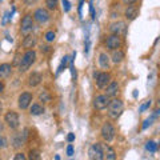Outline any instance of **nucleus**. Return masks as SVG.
Here are the masks:
<instances>
[{
	"label": "nucleus",
	"instance_id": "obj_1",
	"mask_svg": "<svg viewBox=\"0 0 160 160\" xmlns=\"http://www.w3.org/2000/svg\"><path fill=\"white\" fill-rule=\"evenodd\" d=\"M107 108H108V116L113 120H116L122 116V113L124 111V104L120 99H113L108 103Z\"/></svg>",
	"mask_w": 160,
	"mask_h": 160
},
{
	"label": "nucleus",
	"instance_id": "obj_2",
	"mask_svg": "<svg viewBox=\"0 0 160 160\" xmlns=\"http://www.w3.org/2000/svg\"><path fill=\"white\" fill-rule=\"evenodd\" d=\"M36 60V52L33 49H27V52L23 55L19 63V71L20 72H26L27 69L32 66Z\"/></svg>",
	"mask_w": 160,
	"mask_h": 160
},
{
	"label": "nucleus",
	"instance_id": "obj_3",
	"mask_svg": "<svg viewBox=\"0 0 160 160\" xmlns=\"http://www.w3.org/2000/svg\"><path fill=\"white\" fill-rule=\"evenodd\" d=\"M28 128H26L23 132H16V133H13V136L11 139V144H12V147L15 149H19V148H22L24 144H26L27 142V138H28Z\"/></svg>",
	"mask_w": 160,
	"mask_h": 160
},
{
	"label": "nucleus",
	"instance_id": "obj_4",
	"mask_svg": "<svg viewBox=\"0 0 160 160\" xmlns=\"http://www.w3.org/2000/svg\"><path fill=\"white\" fill-rule=\"evenodd\" d=\"M33 31V18L31 15H26L23 19H22V23H20V32L24 36L32 33Z\"/></svg>",
	"mask_w": 160,
	"mask_h": 160
},
{
	"label": "nucleus",
	"instance_id": "obj_5",
	"mask_svg": "<svg viewBox=\"0 0 160 160\" xmlns=\"http://www.w3.org/2000/svg\"><path fill=\"white\" fill-rule=\"evenodd\" d=\"M88 156L92 160H103L104 159V151L102 143H95L88 149Z\"/></svg>",
	"mask_w": 160,
	"mask_h": 160
},
{
	"label": "nucleus",
	"instance_id": "obj_6",
	"mask_svg": "<svg viewBox=\"0 0 160 160\" xmlns=\"http://www.w3.org/2000/svg\"><path fill=\"white\" fill-rule=\"evenodd\" d=\"M115 133H116V131H115V127L112 126L111 123H104L102 129H100V135H102V138L106 140V142H112V140L115 139Z\"/></svg>",
	"mask_w": 160,
	"mask_h": 160
},
{
	"label": "nucleus",
	"instance_id": "obj_7",
	"mask_svg": "<svg viewBox=\"0 0 160 160\" xmlns=\"http://www.w3.org/2000/svg\"><path fill=\"white\" fill-rule=\"evenodd\" d=\"M4 120H6L7 126L11 129H16L19 127V124H20L19 115H18V112H15V111H8L6 113V116H4Z\"/></svg>",
	"mask_w": 160,
	"mask_h": 160
},
{
	"label": "nucleus",
	"instance_id": "obj_8",
	"mask_svg": "<svg viewBox=\"0 0 160 160\" xmlns=\"http://www.w3.org/2000/svg\"><path fill=\"white\" fill-rule=\"evenodd\" d=\"M32 93H29V92H23L22 95L19 96L18 99V106L20 109H27L29 106H31V103H32Z\"/></svg>",
	"mask_w": 160,
	"mask_h": 160
},
{
	"label": "nucleus",
	"instance_id": "obj_9",
	"mask_svg": "<svg viewBox=\"0 0 160 160\" xmlns=\"http://www.w3.org/2000/svg\"><path fill=\"white\" fill-rule=\"evenodd\" d=\"M108 103H109V98L107 95H98V96L93 99V107H95V109H98V111L106 109Z\"/></svg>",
	"mask_w": 160,
	"mask_h": 160
},
{
	"label": "nucleus",
	"instance_id": "obj_10",
	"mask_svg": "<svg viewBox=\"0 0 160 160\" xmlns=\"http://www.w3.org/2000/svg\"><path fill=\"white\" fill-rule=\"evenodd\" d=\"M33 20L38 22L39 24H44L49 20V12L46 8H38L36 11L33 12Z\"/></svg>",
	"mask_w": 160,
	"mask_h": 160
},
{
	"label": "nucleus",
	"instance_id": "obj_11",
	"mask_svg": "<svg viewBox=\"0 0 160 160\" xmlns=\"http://www.w3.org/2000/svg\"><path fill=\"white\" fill-rule=\"evenodd\" d=\"M95 78H96V86H98V88L104 89L108 86L109 80H111V75H109L108 72H100L98 75L95 73Z\"/></svg>",
	"mask_w": 160,
	"mask_h": 160
},
{
	"label": "nucleus",
	"instance_id": "obj_12",
	"mask_svg": "<svg viewBox=\"0 0 160 160\" xmlns=\"http://www.w3.org/2000/svg\"><path fill=\"white\" fill-rule=\"evenodd\" d=\"M106 46L108 49H111V51L120 48V46H122V38H120L119 35H113V33L109 35L107 42H106Z\"/></svg>",
	"mask_w": 160,
	"mask_h": 160
},
{
	"label": "nucleus",
	"instance_id": "obj_13",
	"mask_svg": "<svg viewBox=\"0 0 160 160\" xmlns=\"http://www.w3.org/2000/svg\"><path fill=\"white\" fill-rule=\"evenodd\" d=\"M124 16H126V19L128 20V22H132V20H135L139 16V8L136 6H133V4L127 6L126 11H124Z\"/></svg>",
	"mask_w": 160,
	"mask_h": 160
},
{
	"label": "nucleus",
	"instance_id": "obj_14",
	"mask_svg": "<svg viewBox=\"0 0 160 160\" xmlns=\"http://www.w3.org/2000/svg\"><path fill=\"white\" fill-rule=\"evenodd\" d=\"M109 32L113 33V35H122V33H126V23L124 22H116L111 24L109 27Z\"/></svg>",
	"mask_w": 160,
	"mask_h": 160
},
{
	"label": "nucleus",
	"instance_id": "obj_15",
	"mask_svg": "<svg viewBox=\"0 0 160 160\" xmlns=\"http://www.w3.org/2000/svg\"><path fill=\"white\" fill-rule=\"evenodd\" d=\"M43 80V75L40 72H32L28 76V86L29 87H38Z\"/></svg>",
	"mask_w": 160,
	"mask_h": 160
},
{
	"label": "nucleus",
	"instance_id": "obj_16",
	"mask_svg": "<svg viewBox=\"0 0 160 160\" xmlns=\"http://www.w3.org/2000/svg\"><path fill=\"white\" fill-rule=\"evenodd\" d=\"M36 43H38V39L35 38L32 33H29V35H27V36L24 38V40H23V48H26V49H32L35 46H36Z\"/></svg>",
	"mask_w": 160,
	"mask_h": 160
},
{
	"label": "nucleus",
	"instance_id": "obj_17",
	"mask_svg": "<svg viewBox=\"0 0 160 160\" xmlns=\"http://www.w3.org/2000/svg\"><path fill=\"white\" fill-rule=\"evenodd\" d=\"M12 73V66L8 63L0 64V79H7Z\"/></svg>",
	"mask_w": 160,
	"mask_h": 160
},
{
	"label": "nucleus",
	"instance_id": "obj_18",
	"mask_svg": "<svg viewBox=\"0 0 160 160\" xmlns=\"http://www.w3.org/2000/svg\"><path fill=\"white\" fill-rule=\"evenodd\" d=\"M107 88V91H106V95L108 98H113V96H116L118 92H119V84L116 82H112V83H109L108 86L106 87Z\"/></svg>",
	"mask_w": 160,
	"mask_h": 160
},
{
	"label": "nucleus",
	"instance_id": "obj_19",
	"mask_svg": "<svg viewBox=\"0 0 160 160\" xmlns=\"http://www.w3.org/2000/svg\"><path fill=\"white\" fill-rule=\"evenodd\" d=\"M103 151H104V159L107 160H115L116 159V152L112 147L107 146V144H103Z\"/></svg>",
	"mask_w": 160,
	"mask_h": 160
},
{
	"label": "nucleus",
	"instance_id": "obj_20",
	"mask_svg": "<svg viewBox=\"0 0 160 160\" xmlns=\"http://www.w3.org/2000/svg\"><path fill=\"white\" fill-rule=\"evenodd\" d=\"M99 66L103 69H108L109 67V56L106 52H102L99 55Z\"/></svg>",
	"mask_w": 160,
	"mask_h": 160
},
{
	"label": "nucleus",
	"instance_id": "obj_21",
	"mask_svg": "<svg viewBox=\"0 0 160 160\" xmlns=\"http://www.w3.org/2000/svg\"><path fill=\"white\" fill-rule=\"evenodd\" d=\"M123 59H124V52L122 51V49H113L112 51V62L115 64H119V63H122L123 62Z\"/></svg>",
	"mask_w": 160,
	"mask_h": 160
},
{
	"label": "nucleus",
	"instance_id": "obj_22",
	"mask_svg": "<svg viewBox=\"0 0 160 160\" xmlns=\"http://www.w3.org/2000/svg\"><path fill=\"white\" fill-rule=\"evenodd\" d=\"M44 112V107H42L40 104H32L31 108H29V113L32 115V116H39V115H42Z\"/></svg>",
	"mask_w": 160,
	"mask_h": 160
},
{
	"label": "nucleus",
	"instance_id": "obj_23",
	"mask_svg": "<svg viewBox=\"0 0 160 160\" xmlns=\"http://www.w3.org/2000/svg\"><path fill=\"white\" fill-rule=\"evenodd\" d=\"M39 100L43 103H49L51 102V95H49L48 91H43L39 93Z\"/></svg>",
	"mask_w": 160,
	"mask_h": 160
},
{
	"label": "nucleus",
	"instance_id": "obj_24",
	"mask_svg": "<svg viewBox=\"0 0 160 160\" xmlns=\"http://www.w3.org/2000/svg\"><path fill=\"white\" fill-rule=\"evenodd\" d=\"M146 149L148 152L155 153L156 152V149H158V144L155 142H152V140H149V142H147V144H146Z\"/></svg>",
	"mask_w": 160,
	"mask_h": 160
},
{
	"label": "nucleus",
	"instance_id": "obj_25",
	"mask_svg": "<svg viewBox=\"0 0 160 160\" xmlns=\"http://www.w3.org/2000/svg\"><path fill=\"white\" fill-rule=\"evenodd\" d=\"M46 6L48 9L53 11V9H56V7H58V0H46Z\"/></svg>",
	"mask_w": 160,
	"mask_h": 160
},
{
	"label": "nucleus",
	"instance_id": "obj_26",
	"mask_svg": "<svg viewBox=\"0 0 160 160\" xmlns=\"http://www.w3.org/2000/svg\"><path fill=\"white\" fill-rule=\"evenodd\" d=\"M8 147V139L4 135L0 133V149H4Z\"/></svg>",
	"mask_w": 160,
	"mask_h": 160
},
{
	"label": "nucleus",
	"instance_id": "obj_27",
	"mask_svg": "<svg viewBox=\"0 0 160 160\" xmlns=\"http://www.w3.org/2000/svg\"><path fill=\"white\" fill-rule=\"evenodd\" d=\"M68 62H69V58H68V56H64L63 60H62V64H60V67H59V69H58V75L63 71V68H66V67H67Z\"/></svg>",
	"mask_w": 160,
	"mask_h": 160
},
{
	"label": "nucleus",
	"instance_id": "obj_28",
	"mask_svg": "<svg viewBox=\"0 0 160 160\" xmlns=\"http://www.w3.org/2000/svg\"><path fill=\"white\" fill-rule=\"evenodd\" d=\"M44 38H46V40L48 43H52L55 40V38H56V33H55L53 31H48V32H46V36Z\"/></svg>",
	"mask_w": 160,
	"mask_h": 160
},
{
	"label": "nucleus",
	"instance_id": "obj_29",
	"mask_svg": "<svg viewBox=\"0 0 160 160\" xmlns=\"http://www.w3.org/2000/svg\"><path fill=\"white\" fill-rule=\"evenodd\" d=\"M29 159L31 160H39L40 159L39 151H36V149H31V151H29Z\"/></svg>",
	"mask_w": 160,
	"mask_h": 160
},
{
	"label": "nucleus",
	"instance_id": "obj_30",
	"mask_svg": "<svg viewBox=\"0 0 160 160\" xmlns=\"http://www.w3.org/2000/svg\"><path fill=\"white\" fill-rule=\"evenodd\" d=\"M149 107H151V100H147V102L144 103L142 107H140V112H144V111H146L147 108H149Z\"/></svg>",
	"mask_w": 160,
	"mask_h": 160
},
{
	"label": "nucleus",
	"instance_id": "obj_31",
	"mask_svg": "<svg viewBox=\"0 0 160 160\" xmlns=\"http://www.w3.org/2000/svg\"><path fill=\"white\" fill-rule=\"evenodd\" d=\"M63 8H64L66 12H68L69 9H71V4H69L68 0H63Z\"/></svg>",
	"mask_w": 160,
	"mask_h": 160
},
{
	"label": "nucleus",
	"instance_id": "obj_32",
	"mask_svg": "<svg viewBox=\"0 0 160 160\" xmlns=\"http://www.w3.org/2000/svg\"><path fill=\"white\" fill-rule=\"evenodd\" d=\"M13 159H15V160H24V159H26V155L22 153V152H18V153L13 156Z\"/></svg>",
	"mask_w": 160,
	"mask_h": 160
},
{
	"label": "nucleus",
	"instance_id": "obj_33",
	"mask_svg": "<svg viewBox=\"0 0 160 160\" xmlns=\"http://www.w3.org/2000/svg\"><path fill=\"white\" fill-rule=\"evenodd\" d=\"M67 155H68V156H72V155H73V147H72V144H68V147H67Z\"/></svg>",
	"mask_w": 160,
	"mask_h": 160
},
{
	"label": "nucleus",
	"instance_id": "obj_34",
	"mask_svg": "<svg viewBox=\"0 0 160 160\" xmlns=\"http://www.w3.org/2000/svg\"><path fill=\"white\" fill-rule=\"evenodd\" d=\"M36 2L38 0H24V4H26V6H32V4H35Z\"/></svg>",
	"mask_w": 160,
	"mask_h": 160
},
{
	"label": "nucleus",
	"instance_id": "obj_35",
	"mask_svg": "<svg viewBox=\"0 0 160 160\" xmlns=\"http://www.w3.org/2000/svg\"><path fill=\"white\" fill-rule=\"evenodd\" d=\"M123 3L126 4V6H131V4L136 3V0H123Z\"/></svg>",
	"mask_w": 160,
	"mask_h": 160
},
{
	"label": "nucleus",
	"instance_id": "obj_36",
	"mask_svg": "<svg viewBox=\"0 0 160 160\" xmlns=\"http://www.w3.org/2000/svg\"><path fill=\"white\" fill-rule=\"evenodd\" d=\"M67 140H68L69 143H71V142H73V140H75V135H73V133H69L68 136H67Z\"/></svg>",
	"mask_w": 160,
	"mask_h": 160
},
{
	"label": "nucleus",
	"instance_id": "obj_37",
	"mask_svg": "<svg viewBox=\"0 0 160 160\" xmlns=\"http://www.w3.org/2000/svg\"><path fill=\"white\" fill-rule=\"evenodd\" d=\"M42 52H44V53H47V52H49V47H47V46H44V47H42Z\"/></svg>",
	"mask_w": 160,
	"mask_h": 160
},
{
	"label": "nucleus",
	"instance_id": "obj_38",
	"mask_svg": "<svg viewBox=\"0 0 160 160\" xmlns=\"http://www.w3.org/2000/svg\"><path fill=\"white\" fill-rule=\"evenodd\" d=\"M3 91H4V83L0 82V93H3Z\"/></svg>",
	"mask_w": 160,
	"mask_h": 160
},
{
	"label": "nucleus",
	"instance_id": "obj_39",
	"mask_svg": "<svg viewBox=\"0 0 160 160\" xmlns=\"http://www.w3.org/2000/svg\"><path fill=\"white\" fill-rule=\"evenodd\" d=\"M3 131V126H2V124H0V132H2Z\"/></svg>",
	"mask_w": 160,
	"mask_h": 160
},
{
	"label": "nucleus",
	"instance_id": "obj_40",
	"mask_svg": "<svg viewBox=\"0 0 160 160\" xmlns=\"http://www.w3.org/2000/svg\"><path fill=\"white\" fill-rule=\"evenodd\" d=\"M0 112H2V103H0Z\"/></svg>",
	"mask_w": 160,
	"mask_h": 160
}]
</instances>
